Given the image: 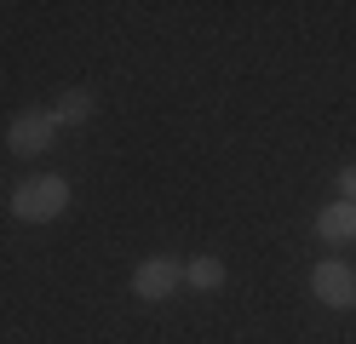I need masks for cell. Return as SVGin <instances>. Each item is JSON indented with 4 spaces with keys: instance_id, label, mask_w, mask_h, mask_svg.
Here are the masks:
<instances>
[{
    "instance_id": "obj_1",
    "label": "cell",
    "mask_w": 356,
    "mask_h": 344,
    "mask_svg": "<svg viewBox=\"0 0 356 344\" xmlns=\"http://www.w3.org/2000/svg\"><path fill=\"white\" fill-rule=\"evenodd\" d=\"M63 206H70V183H63L58 172H40V178H24L12 190V218H24V224H47L58 218Z\"/></svg>"
},
{
    "instance_id": "obj_2",
    "label": "cell",
    "mask_w": 356,
    "mask_h": 344,
    "mask_svg": "<svg viewBox=\"0 0 356 344\" xmlns=\"http://www.w3.org/2000/svg\"><path fill=\"white\" fill-rule=\"evenodd\" d=\"M310 293H316V304H327V310H356V270L345 259H322L310 270Z\"/></svg>"
},
{
    "instance_id": "obj_3",
    "label": "cell",
    "mask_w": 356,
    "mask_h": 344,
    "mask_svg": "<svg viewBox=\"0 0 356 344\" xmlns=\"http://www.w3.org/2000/svg\"><path fill=\"white\" fill-rule=\"evenodd\" d=\"M178 287H184V264L167 259V252H155V259H144L138 270H132V293H138L144 304H161V298H172Z\"/></svg>"
},
{
    "instance_id": "obj_4",
    "label": "cell",
    "mask_w": 356,
    "mask_h": 344,
    "mask_svg": "<svg viewBox=\"0 0 356 344\" xmlns=\"http://www.w3.org/2000/svg\"><path fill=\"white\" fill-rule=\"evenodd\" d=\"M52 138H58L52 109H24V115H12V126H6V149L29 161V155H40V149H52Z\"/></svg>"
},
{
    "instance_id": "obj_5",
    "label": "cell",
    "mask_w": 356,
    "mask_h": 344,
    "mask_svg": "<svg viewBox=\"0 0 356 344\" xmlns=\"http://www.w3.org/2000/svg\"><path fill=\"white\" fill-rule=\"evenodd\" d=\"M316 236L322 241H356V201H327L322 213H316Z\"/></svg>"
},
{
    "instance_id": "obj_6",
    "label": "cell",
    "mask_w": 356,
    "mask_h": 344,
    "mask_svg": "<svg viewBox=\"0 0 356 344\" xmlns=\"http://www.w3.org/2000/svg\"><path fill=\"white\" fill-rule=\"evenodd\" d=\"M184 287H190V293H218V287H225V259H213V252L190 259V264H184Z\"/></svg>"
},
{
    "instance_id": "obj_7",
    "label": "cell",
    "mask_w": 356,
    "mask_h": 344,
    "mask_svg": "<svg viewBox=\"0 0 356 344\" xmlns=\"http://www.w3.org/2000/svg\"><path fill=\"white\" fill-rule=\"evenodd\" d=\"M52 121H58V126H81V121H92V92H63V98L52 104Z\"/></svg>"
},
{
    "instance_id": "obj_8",
    "label": "cell",
    "mask_w": 356,
    "mask_h": 344,
    "mask_svg": "<svg viewBox=\"0 0 356 344\" xmlns=\"http://www.w3.org/2000/svg\"><path fill=\"white\" fill-rule=\"evenodd\" d=\"M339 195H345V201H356V167H345V172H339Z\"/></svg>"
}]
</instances>
